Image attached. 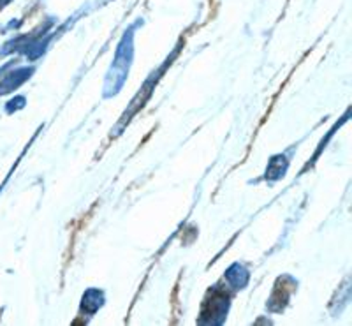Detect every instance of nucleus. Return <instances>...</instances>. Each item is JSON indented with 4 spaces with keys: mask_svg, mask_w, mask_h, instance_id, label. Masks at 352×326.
I'll list each match as a JSON object with an SVG mask.
<instances>
[{
    "mask_svg": "<svg viewBox=\"0 0 352 326\" xmlns=\"http://www.w3.org/2000/svg\"><path fill=\"white\" fill-rule=\"evenodd\" d=\"M132 58V32H127L122 39L120 46L116 50L115 62L111 65V71L108 74V80H106V96H111L120 90V87L124 85L125 76L129 73V65H131Z\"/></svg>",
    "mask_w": 352,
    "mask_h": 326,
    "instance_id": "nucleus-1",
    "label": "nucleus"
},
{
    "mask_svg": "<svg viewBox=\"0 0 352 326\" xmlns=\"http://www.w3.org/2000/svg\"><path fill=\"white\" fill-rule=\"evenodd\" d=\"M226 277H228V281L231 282L232 286H234V290H241V287H243L248 281L247 270H245L243 266H240V265L231 266L228 274H226Z\"/></svg>",
    "mask_w": 352,
    "mask_h": 326,
    "instance_id": "nucleus-2",
    "label": "nucleus"
},
{
    "mask_svg": "<svg viewBox=\"0 0 352 326\" xmlns=\"http://www.w3.org/2000/svg\"><path fill=\"white\" fill-rule=\"evenodd\" d=\"M30 73H32L30 69H20V71H16V73L9 74V76L4 80V83L0 85V92H9L11 89L18 87L21 81L27 80L28 74H30Z\"/></svg>",
    "mask_w": 352,
    "mask_h": 326,
    "instance_id": "nucleus-3",
    "label": "nucleus"
},
{
    "mask_svg": "<svg viewBox=\"0 0 352 326\" xmlns=\"http://www.w3.org/2000/svg\"><path fill=\"white\" fill-rule=\"evenodd\" d=\"M278 157H280V155H278ZM278 157H273L272 159V162H270V168H268V171H266V177H270V178H280V177H284V173H285V168H287V164H278Z\"/></svg>",
    "mask_w": 352,
    "mask_h": 326,
    "instance_id": "nucleus-4",
    "label": "nucleus"
},
{
    "mask_svg": "<svg viewBox=\"0 0 352 326\" xmlns=\"http://www.w3.org/2000/svg\"><path fill=\"white\" fill-rule=\"evenodd\" d=\"M8 2H11V0H0V9L4 8V6L8 4Z\"/></svg>",
    "mask_w": 352,
    "mask_h": 326,
    "instance_id": "nucleus-5",
    "label": "nucleus"
}]
</instances>
